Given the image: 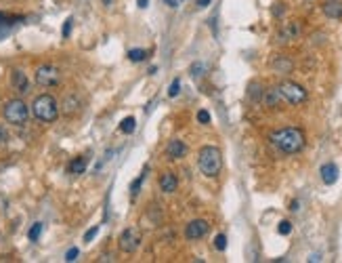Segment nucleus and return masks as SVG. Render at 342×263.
Here are the masks:
<instances>
[{"instance_id": "ddd939ff", "label": "nucleus", "mask_w": 342, "mask_h": 263, "mask_svg": "<svg viewBox=\"0 0 342 263\" xmlns=\"http://www.w3.org/2000/svg\"><path fill=\"white\" fill-rule=\"evenodd\" d=\"M319 173H321V179H323L325 185H334L338 181V167H336V164H332V162L323 164Z\"/></svg>"}, {"instance_id": "f257e3e1", "label": "nucleus", "mask_w": 342, "mask_h": 263, "mask_svg": "<svg viewBox=\"0 0 342 263\" xmlns=\"http://www.w3.org/2000/svg\"><path fill=\"white\" fill-rule=\"evenodd\" d=\"M269 141L273 143L279 152H283V154H296V152H301L305 147V133L301 129L286 127V129H279V131L271 133Z\"/></svg>"}, {"instance_id": "f03ea898", "label": "nucleus", "mask_w": 342, "mask_h": 263, "mask_svg": "<svg viewBox=\"0 0 342 263\" xmlns=\"http://www.w3.org/2000/svg\"><path fill=\"white\" fill-rule=\"evenodd\" d=\"M197 167L206 177H217L223 169V156L217 145H204L197 154Z\"/></svg>"}, {"instance_id": "4468645a", "label": "nucleus", "mask_w": 342, "mask_h": 263, "mask_svg": "<svg viewBox=\"0 0 342 263\" xmlns=\"http://www.w3.org/2000/svg\"><path fill=\"white\" fill-rule=\"evenodd\" d=\"M271 67H273L277 74H290L292 67H294V63H292L288 57H283V55H277V57L271 61Z\"/></svg>"}, {"instance_id": "9b49d317", "label": "nucleus", "mask_w": 342, "mask_h": 263, "mask_svg": "<svg viewBox=\"0 0 342 263\" xmlns=\"http://www.w3.org/2000/svg\"><path fill=\"white\" fill-rule=\"evenodd\" d=\"M11 85L17 93H27L30 91V80H27V76L21 70H13L11 72Z\"/></svg>"}, {"instance_id": "4be33fe9", "label": "nucleus", "mask_w": 342, "mask_h": 263, "mask_svg": "<svg viewBox=\"0 0 342 263\" xmlns=\"http://www.w3.org/2000/svg\"><path fill=\"white\" fill-rule=\"evenodd\" d=\"M42 228H45V226H42L40 221H38V223H34V226L30 228V232H27V238H30L32 242H36V240L40 238V234H42Z\"/></svg>"}, {"instance_id": "c85d7f7f", "label": "nucleus", "mask_w": 342, "mask_h": 263, "mask_svg": "<svg viewBox=\"0 0 342 263\" xmlns=\"http://www.w3.org/2000/svg\"><path fill=\"white\" fill-rule=\"evenodd\" d=\"M202 72H204V65L199 63V61L191 65V76H193V78H195V76H202Z\"/></svg>"}, {"instance_id": "cd10ccee", "label": "nucleus", "mask_w": 342, "mask_h": 263, "mask_svg": "<svg viewBox=\"0 0 342 263\" xmlns=\"http://www.w3.org/2000/svg\"><path fill=\"white\" fill-rule=\"evenodd\" d=\"M97 234H99V226H95V228H91L87 234H84V242H91L95 236H97Z\"/></svg>"}, {"instance_id": "2f4dec72", "label": "nucleus", "mask_w": 342, "mask_h": 263, "mask_svg": "<svg viewBox=\"0 0 342 263\" xmlns=\"http://www.w3.org/2000/svg\"><path fill=\"white\" fill-rule=\"evenodd\" d=\"M78 253H80V251H78V248H76V246H74V248H69V251L65 253V261H76Z\"/></svg>"}, {"instance_id": "c9c22d12", "label": "nucleus", "mask_w": 342, "mask_h": 263, "mask_svg": "<svg viewBox=\"0 0 342 263\" xmlns=\"http://www.w3.org/2000/svg\"><path fill=\"white\" fill-rule=\"evenodd\" d=\"M164 3H166V5H170V7H177V5H179L177 0H164Z\"/></svg>"}, {"instance_id": "39448f33", "label": "nucleus", "mask_w": 342, "mask_h": 263, "mask_svg": "<svg viewBox=\"0 0 342 263\" xmlns=\"http://www.w3.org/2000/svg\"><path fill=\"white\" fill-rule=\"evenodd\" d=\"M277 91H279V95H281V99H286V101L292 103V105H298V103L307 101V91H305V87L296 85V82H292V80L279 82Z\"/></svg>"}, {"instance_id": "b1692460", "label": "nucleus", "mask_w": 342, "mask_h": 263, "mask_svg": "<svg viewBox=\"0 0 342 263\" xmlns=\"http://www.w3.org/2000/svg\"><path fill=\"white\" fill-rule=\"evenodd\" d=\"M215 246H217V251H225L227 248V236L225 234H219V236L215 238Z\"/></svg>"}, {"instance_id": "393cba45", "label": "nucleus", "mask_w": 342, "mask_h": 263, "mask_svg": "<svg viewBox=\"0 0 342 263\" xmlns=\"http://www.w3.org/2000/svg\"><path fill=\"white\" fill-rule=\"evenodd\" d=\"M277 232L281 234V236H288V234L292 232V223L290 221H281V223L277 226Z\"/></svg>"}, {"instance_id": "c756f323", "label": "nucleus", "mask_w": 342, "mask_h": 263, "mask_svg": "<svg viewBox=\"0 0 342 263\" xmlns=\"http://www.w3.org/2000/svg\"><path fill=\"white\" fill-rule=\"evenodd\" d=\"M72 23H74L72 17H67V19H65V23H63V38H67L69 32H72Z\"/></svg>"}, {"instance_id": "f8f14e48", "label": "nucleus", "mask_w": 342, "mask_h": 263, "mask_svg": "<svg viewBox=\"0 0 342 263\" xmlns=\"http://www.w3.org/2000/svg\"><path fill=\"white\" fill-rule=\"evenodd\" d=\"M166 154H168L170 160L185 158V154H187V145H185V141H181V139H173L166 147Z\"/></svg>"}, {"instance_id": "412c9836", "label": "nucleus", "mask_w": 342, "mask_h": 263, "mask_svg": "<svg viewBox=\"0 0 342 263\" xmlns=\"http://www.w3.org/2000/svg\"><path fill=\"white\" fill-rule=\"evenodd\" d=\"M145 57H147V51H143V49H133V51H128V59L135 61V63L143 61Z\"/></svg>"}, {"instance_id": "bb28decb", "label": "nucleus", "mask_w": 342, "mask_h": 263, "mask_svg": "<svg viewBox=\"0 0 342 263\" xmlns=\"http://www.w3.org/2000/svg\"><path fill=\"white\" fill-rule=\"evenodd\" d=\"M143 179H145V173L141 175V177L137 179V181H133V185H131V192H133V196H137V194H139V187H141V183H143Z\"/></svg>"}, {"instance_id": "2eb2a0df", "label": "nucleus", "mask_w": 342, "mask_h": 263, "mask_svg": "<svg viewBox=\"0 0 342 263\" xmlns=\"http://www.w3.org/2000/svg\"><path fill=\"white\" fill-rule=\"evenodd\" d=\"M160 187H162L164 194H173V192H177V187H179V179L175 177V173H164V175L160 177Z\"/></svg>"}, {"instance_id": "9d476101", "label": "nucleus", "mask_w": 342, "mask_h": 263, "mask_svg": "<svg viewBox=\"0 0 342 263\" xmlns=\"http://www.w3.org/2000/svg\"><path fill=\"white\" fill-rule=\"evenodd\" d=\"M301 36V23L298 21H290V23H286L281 27V32H279V43H288V40H294V38H298Z\"/></svg>"}, {"instance_id": "a878e982", "label": "nucleus", "mask_w": 342, "mask_h": 263, "mask_svg": "<svg viewBox=\"0 0 342 263\" xmlns=\"http://www.w3.org/2000/svg\"><path fill=\"white\" fill-rule=\"evenodd\" d=\"M7 141H9V131H7L5 124H0V147L7 145Z\"/></svg>"}, {"instance_id": "e433bc0d", "label": "nucleus", "mask_w": 342, "mask_h": 263, "mask_svg": "<svg viewBox=\"0 0 342 263\" xmlns=\"http://www.w3.org/2000/svg\"><path fill=\"white\" fill-rule=\"evenodd\" d=\"M309 261H321V257H319V255H311Z\"/></svg>"}, {"instance_id": "423d86ee", "label": "nucleus", "mask_w": 342, "mask_h": 263, "mask_svg": "<svg viewBox=\"0 0 342 263\" xmlns=\"http://www.w3.org/2000/svg\"><path fill=\"white\" fill-rule=\"evenodd\" d=\"M34 78H36V85L38 87H45V89H49V87H57L59 85V80H61V72L57 70L55 65H40L38 70H36V74H34Z\"/></svg>"}, {"instance_id": "20e7f679", "label": "nucleus", "mask_w": 342, "mask_h": 263, "mask_svg": "<svg viewBox=\"0 0 342 263\" xmlns=\"http://www.w3.org/2000/svg\"><path fill=\"white\" fill-rule=\"evenodd\" d=\"M3 116L9 124H13V127H23V124L30 120V107H27L21 99H11L3 107Z\"/></svg>"}, {"instance_id": "6ab92c4d", "label": "nucleus", "mask_w": 342, "mask_h": 263, "mask_svg": "<svg viewBox=\"0 0 342 263\" xmlns=\"http://www.w3.org/2000/svg\"><path fill=\"white\" fill-rule=\"evenodd\" d=\"M279 101H281V95H279L277 87H275V89H271V91H267V93H265V103H267V105H271V107H275V105H277Z\"/></svg>"}, {"instance_id": "0eeeda50", "label": "nucleus", "mask_w": 342, "mask_h": 263, "mask_svg": "<svg viewBox=\"0 0 342 263\" xmlns=\"http://www.w3.org/2000/svg\"><path fill=\"white\" fill-rule=\"evenodd\" d=\"M141 244V232L137 228H128L122 232V236L118 240V246L122 253H135Z\"/></svg>"}, {"instance_id": "1a4fd4ad", "label": "nucleus", "mask_w": 342, "mask_h": 263, "mask_svg": "<svg viewBox=\"0 0 342 263\" xmlns=\"http://www.w3.org/2000/svg\"><path fill=\"white\" fill-rule=\"evenodd\" d=\"M21 21H23L21 15H7V13H0V40L13 30V25H17Z\"/></svg>"}, {"instance_id": "aec40b11", "label": "nucleus", "mask_w": 342, "mask_h": 263, "mask_svg": "<svg viewBox=\"0 0 342 263\" xmlns=\"http://www.w3.org/2000/svg\"><path fill=\"white\" fill-rule=\"evenodd\" d=\"M135 124H137V120H135L133 116H128V118H124V120H122L120 131H122V133H126V135H131V133H135Z\"/></svg>"}, {"instance_id": "a211bd4d", "label": "nucleus", "mask_w": 342, "mask_h": 263, "mask_svg": "<svg viewBox=\"0 0 342 263\" xmlns=\"http://www.w3.org/2000/svg\"><path fill=\"white\" fill-rule=\"evenodd\" d=\"M87 164H89V160L84 158V156H80V158L69 162V173H72V175H82L84 171H87Z\"/></svg>"}, {"instance_id": "7ed1b4c3", "label": "nucleus", "mask_w": 342, "mask_h": 263, "mask_svg": "<svg viewBox=\"0 0 342 263\" xmlns=\"http://www.w3.org/2000/svg\"><path fill=\"white\" fill-rule=\"evenodd\" d=\"M32 114L40 122H55L59 118V103L53 95H38L32 103Z\"/></svg>"}, {"instance_id": "473e14b6", "label": "nucleus", "mask_w": 342, "mask_h": 263, "mask_svg": "<svg viewBox=\"0 0 342 263\" xmlns=\"http://www.w3.org/2000/svg\"><path fill=\"white\" fill-rule=\"evenodd\" d=\"M210 3H212V0H197V7H199V9H206Z\"/></svg>"}, {"instance_id": "6e6552de", "label": "nucleus", "mask_w": 342, "mask_h": 263, "mask_svg": "<svg viewBox=\"0 0 342 263\" xmlns=\"http://www.w3.org/2000/svg\"><path fill=\"white\" fill-rule=\"evenodd\" d=\"M208 230H210V226H208L206 219H193V221H189V223L185 226V238L187 240H199V238L206 236Z\"/></svg>"}, {"instance_id": "f704fd0d", "label": "nucleus", "mask_w": 342, "mask_h": 263, "mask_svg": "<svg viewBox=\"0 0 342 263\" xmlns=\"http://www.w3.org/2000/svg\"><path fill=\"white\" fill-rule=\"evenodd\" d=\"M147 3H149V0H137V5H139L141 9H145V7H147Z\"/></svg>"}, {"instance_id": "f3484780", "label": "nucleus", "mask_w": 342, "mask_h": 263, "mask_svg": "<svg viewBox=\"0 0 342 263\" xmlns=\"http://www.w3.org/2000/svg\"><path fill=\"white\" fill-rule=\"evenodd\" d=\"M323 13L330 19H340L342 17V5L338 3V0H330V3L323 7Z\"/></svg>"}, {"instance_id": "5701e85b", "label": "nucleus", "mask_w": 342, "mask_h": 263, "mask_svg": "<svg viewBox=\"0 0 342 263\" xmlns=\"http://www.w3.org/2000/svg\"><path fill=\"white\" fill-rule=\"evenodd\" d=\"M179 93H181V80L175 78V80H173V85H170V89H168V97H177Z\"/></svg>"}, {"instance_id": "dca6fc26", "label": "nucleus", "mask_w": 342, "mask_h": 263, "mask_svg": "<svg viewBox=\"0 0 342 263\" xmlns=\"http://www.w3.org/2000/svg\"><path fill=\"white\" fill-rule=\"evenodd\" d=\"M78 109H80L78 97H76V95H67L65 101H63V105H61V112H63L65 116H74V114H78Z\"/></svg>"}, {"instance_id": "4c0bfd02", "label": "nucleus", "mask_w": 342, "mask_h": 263, "mask_svg": "<svg viewBox=\"0 0 342 263\" xmlns=\"http://www.w3.org/2000/svg\"><path fill=\"white\" fill-rule=\"evenodd\" d=\"M111 3V0H103V5H109Z\"/></svg>"}, {"instance_id": "72a5a7b5", "label": "nucleus", "mask_w": 342, "mask_h": 263, "mask_svg": "<svg viewBox=\"0 0 342 263\" xmlns=\"http://www.w3.org/2000/svg\"><path fill=\"white\" fill-rule=\"evenodd\" d=\"M273 13H275V15H277V17H281V15H283V9H281V5H275Z\"/></svg>"}, {"instance_id": "7c9ffc66", "label": "nucleus", "mask_w": 342, "mask_h": 263, "mask_svg": "<svg viewBox=\"0 0 342 263\" xmlns=\"http://www.w3.org/2000/svg\"><path fill=\"white\" fill-rule=\"evenodd\" d=\"M197 120L202 122V124H208L210 122V114L206 112V109H199V112H197Z\"/></svg>"}]
</instances>
